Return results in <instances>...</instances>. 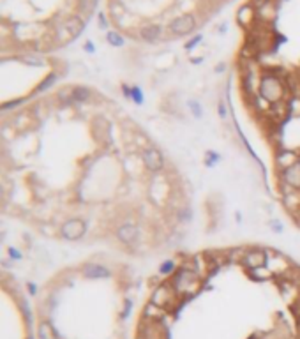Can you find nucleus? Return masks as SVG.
Here are the masks:
<instances>
[{"instance_id": "f257e3e1", "label": "nucleus", "mask_w": 300, "mask_h": 339, "mask_svg": "<svg viewBox=\"0 0 300 339\" xmlns=\"http://www.w3.org/2000/svg\"><path fill=\"white\" fill-rule=\"evenodd\" d=\"M203 279L191 269H186V267H179V269L173 272L172 279H170V285L175 288V292L179 293V297H191L195 293H198V290L201 288Z\"/></svg>"}, {"instance_id": "f03ea898", "label": "nucleus", "mask_w": 300, "mask_h": 339, "mask_svg": "<svg viewBox=\"0 0 300 339\" xmlns=\"http://www.w3.org/2000/svg\"><path fill=\"white\" fill-rule=\"evenodd\" d=\"M258 94L265 99L269 105H276V103L285 101L286 98V83L283 82L281 76L277 74H263L260 78V85H258Z\"/></svg>"}, {"instance_id": "7ed1b4c3", "label": "nucleus", "mask_w": 300, "mask_h": 339, "mask_svg": "<svg viewBox=\"0 0 300 339\" xmlns=\"http://www.w3.org/2000/svg\"><path fill=\"white\" fill-rule=\"evenodd\" d=\"M87 233V221L82 218H67L59 228V235L67 242H78Z\"/></svg>"}, {"instance_id": "20e7f679", "label": "nucleus", "mask_w": 300, "mask_h": 339, "mask_svg": "<svg viewBox=\"0 0 300 339\" xmlns=\"http://www.w3.org/2000/svg\"><path fill=\"white\" fill-rule=\"evenodd\" d=\"M141 163H143L145 170L150 173H163L164 172V156L157 147H148L141 148Z\"/></svg>"}, {"instance_id": "39448f33", "label": "nucleus", "mask_w": 300, "mask_h": 339, "mask_svg": "<svg viewBox=\"0 0 300 339\" xmlns=\"http://www.w3.org/2000/svg\"><path fill=\"white\" fill-rule=\"evenodd\" d=\"M293 263L286 258L285 253L276 249H267V269L274 276H286L292 270Z\"/></svg>"}, {"instance_id": "423d86ee", "label": "nucleus", "mask_w": 300, "mask_h": 339, "mask_svg": "<svg viewBox=\"0 0 300 339\" xmlns=\"http://www.w3.org/2000/svg\"><path fill=\"white\" fill-rule=\"evenodd\" d=\"M177 299H179V293L175 292V288H173L170 283H161V285H157V288L152 292L150 302H152L154 306H157V308L166 309V308H170Z\"/></svg>"}, {"instance_id": "0eeeda50", "label": "nucleus", "mask_w": 300, "mask_h": 339, "mask_svg": "<svg viewBox=\"0 0 300 339\" xmlns=\"http://www.w3.org/2000/svg\"><path fill=\"white\" fill-rule=\"evenodd\" d=\"M115 237L120 244L127 247H133L138 240H140V228H138L136 223L133 221H124L122 225L117 226V231H115Z\"/></svg>"}, {"instance_id": "6e6552de", "label": "nucleus", "mask_w": 300, "mask_h": 339, "mask_svg": "<svg viewBox=\"0 0 300 339\" xmlns=\"http://www.w3.org/2000/svg\"><path fill=\"white\" fill-rule=\"evenodd\" d=\"M90 133L99 145H106L111 140V124L104 117H96L90 125Z\"/></svg>"}, {"instance_id": "1a4fd4ad", "label": "nucleus", "mask_w": 300, "mask_h": 339, "mask_svg": "<svg viewBox=\"0 0 300 339\" xmlns=\"http://www.w3.org/2000/svg\"><path fill=\"white\" fill-rule=\"evenodd\" d=\"M196 28V18L193 14H182L168 25V30L173 35H189Z\"/></svg>"}, {"instance_id": "9d476101", "label": "nucleus", "mask_w": 300, "mask_h": 339, "mask_svg": "<svg viewBox=\"0 0 300 339\" xmlns=\"http://www.w3.org/2000/svg\"><path fill=\"white\" fill-rule=\"evenodd\" d=\"M242 265L246 267L247 270L265 267L267 265V249H261V247H247L246 254H244V260H242Z\"/></svg>"}, {"instance_id": "9b49d317", "label": "nucleus", "mask_w": 300, "mask_h": 339, "mask_svg": "<svg viewBox=\"0 0 300 339\" xmlns=\"http://www.w3.org/2000/svg\"><path fill=\"white\" fill-rule=\"evenodd\" d=\"M82 274L87 279H108L111 276V270L102 263H85Z\"/></svg>"}, {"instance_id": "f8f14e48", "label": "nucleus", "mask_w": 300, "mask_h": 339, "mask_svg": "<svg viewBox=\"0 0 300 339\" xmlns=\"http://www.w3.org/2000/svg\"><path fill=\"white\" fill-rule=\"evenodd\" d=\"M281 182L286 184V186L292 187V189L300 191V163L283 170V172H281Z\"/></svg>"}, {"instance_id": "ddd939ff", "label": "nucleus", "mask_w": 300, "mask_h": 339, "mask_svg": "<svg viewBox=\"0 0 300 339\" xmlns=\"http://www.w3.org/2000/svg\"><path fill=\"white\" fill-rule=\"evenodd\" d=\"M258 20L256 16V7L253 4H246L242 5L240 9L237 11V21L240 27L244 28H251L254 25V21Z\"/></svg>"}, {"instance_id": "4468645a", "label": "nucleus", "mask_w": 300, "mask_h": 339, "mask_svg": "<svg viewBox=\"0 0 300 339\" xmlns=\"http://www.w3.org/2000/svg\"><path fill=\"white\" fill-rule=\"evenodd\" d=\"M62 25H64V28L67 30V34L71 35V39L74 41L83 32V28H85V20H83L82 16L74 14V16H69L67 20H64Z\"/></svg>"}, {"instance_id": "2eb2a0df", "label": "nucleus", "mask_w": 300, "mask_h": 339, "mask_svg": "<svg viewBox=\"0 0 300 339\" xmlns=\"http://www.w3.org/2000/svg\"><path fill=\"white\" fill-rule=\"evenodd\" d=\"M297 163H300V154L293 152V150H279L276 154V166L279 168L281 172Z\"/></svg>"}, {"instance_id": "dca6fc26", "label": "nucleus", "mask_w": 300, "mask_h": 339, "mask_svg": "<svg viewBox=\"0 0 300 339\" xmlns=\"http://www.w3.org/2000/svg\"><path fill=\"white\" fill-rule=\"evenodd\" d=\"M256 16H258V20L263 21V23H272L277 16V4L274 0H270V2H265V4L258 5Z\"/></svg>"}, {"instance_id": "f3484780", "label": "nucleus", "mask_w": 300, "mask_h": 339, "mask_svg": "<svg viewBox=\"0 0 300 339\" xmlns=\"http://www.w3.org/2000/svg\"><path fill=\"white\" fill-rule=\"evenodd\" d=\"M161 34H163V30H161L159 25H145V27L140 28V37L141 41H145V43H156L157 39L161 37Z\"/></svg>"}, {"instance_id": "a211bd4d", "label": "nucleus", "mask_w": 300, "mask_h": 339, "mask_svg": "<svg viewBox=\"0 0 300 339\" xmlns=\"http://www.w3.org/2000/svg\"><path fill=\"white\" fill-rule=\"evenodd\" d=\"M71 96L73 103H89L92 99V90L85 85H74L71 87Z\"/></svg>"}, {"instance_id": "6ab92c4d", "label": "nucleus", "mask_w": 300, "mask_h": 339, "mask_svg": "<svg viewBox=\"0 0 300 339\" xmlns=\"http://www.w3.org/2000/svg\"><path fill=\"white\" fill-rule=\"evenodd\" d=\"M57 332H55L53 325L48 322V320H43L37 327V339H57Z\"/></svg>"}, {"instance_id": "aec40b11", "label": "nucleus", "mask_w": 300, "mask_h": 339, "mask_svg": "<svg viewBox=\"0 0 300 339\" xmlns=\"http://www.w3.org/2000/svg\"><path fill=\"white\" fill-rule=\"evenodd\" d=\"M96 5H98V0H78V16H82L87 21L96 9Z\"/></svg>"}, {"instance_id": "412c9836", "label": "nucleus", "mask_w": 300, "mask_h": 339, "mask_svg": "<svg viewBox=\"0 0 300 339\" xmlns=\"http://www.w3.org/2000/svg\"><path fill=\"white\" fill-rule=\"evenodd\" d=\"M59 82V73H50L46 76V78L43 80V82L39 83V85L34 89V94H41V92H46V90H50L51 87L55 85V83Z\"/></svg>"}, {"instance_id": "4be33fe9", "label": "nucleus", "mask_w": 300, "mask_h": 339, "mask_svg": "<svg viewBox=\"0 0 300 339\" xmlns=\"http://www.w3.org/2000/svg\"><path fill=\"white\" fill-rule=\"evenodd\" d=\"M175 218L180 225H191L193 221V209L189 205H182L180 209H177Z\"/></svg>"}, {"instance_id": "5701e85b", "label": "nucleus", "mask_w": 300, "mask_h": 339, "mask_svg": "<svg viewBox=\"0 0 300 339\" xmlns=\"http://www.w3.org/2000/svg\"><path fill=\"white\" fill-rule=\"evenodd\" d=\"M246 251H247V247H233V249H228L226 251L228 261H230V263H242Z\"/></svg>"}, {"instance_id": "b1692460", "label": "nucleus", "mask_w": 300, "mask_h": 339, "mask_svg": "<svg viewBox=\"0 0 300 339\" xmlns=\"http://www.w3.org/2000/svg\"><path fill=\"white\" fill-rule=\"evenodd\" d=\"M57 103L62 106H67L73 103V96H71V87H64L57 92Z\"/></svg>"}, {"instance_id": "393cba45", "label": "nucleus", "mask_w": 300, "mask_h": 339, "mask_svg": "<svg viewBox=\"0 0 300 339\" xmlns=\"http://www.w3.org/2000/svg\"><path fill=\"white\" fill-rule=\"evenodd\" d=\"M247 272H249L251 277H254V279H258V281H265V279H269V277L274 276V274L270 272L269 269H267V265L265 267H260V269L247 270Z\"/></svg>"}, {"instance_id": "a878e982", "label": "nucleus", "mask_w": 300, "mask_h": 339, "mask_svg": "<svg viewBox=\"0 0 300 339\" xmlns=\"http://www.w3.org/2000/svg\"><path fill=\"white\" fill-rule=\"evenodd\" d=\"M177 270V261L175 260H166L161 263L159 272L164 274V276H173V272Z\"/></svg>"}, {"instance_id": "bb28decb", "label": "nucleus", "mask_w": 300, "mask_h": 339, "mask_svg": "<svg viewBox=\"0 0 300 339\" xmlns=\"http://www.w3.org/2000/svg\"><path fill=\"white\" fill-rule=\"evenodd\" d=\"M106 39H108V43L111 44V46H117V48L124 46V37L115 30H109L108 35H106Z\"/></svg>"}, {"instance_id": "cd10ccee", "label": "nucleus", "mask_w": 300, "mask_h": 339, "mask_svg": "<svg viewBox=\"0 0 300 339\" xmlns=\"http://www.w3.org/2000/svg\"><path fill=\"white\" fill-rule=\"evenodd\" d=\"M187 106L191 108V113L195 118H201L203 117V110H201V103L198 99H191V101H187Z\"/></svg>"}, {"instance_id": "c85d7f7f", "label": "nucleus", "mask_w": 300, "mask_h": 339, "mask_svg": "<svg viewBox=\"0 0 300 339\" xmlns=\"http://www.w3.org/2000/svg\"><path fill=\"white\" fill-rule=\"evenodd\" d=\"M39 231L43 235H46V237H53V235L57 233V230H55V226L51 225V223H43V225L39 226Z\"/></svg>"}, {"instance_id": "c756f323", "label": "nucleus", "mask_w": 300, "mask_h": 339, "mask_svg": "<svg viewBox=\"0 0 300 339\" xmlns=\"http://www.w3.org/2000/svg\"><path fill=\"white\" fill-rule=\"evenodd\" d=\"M269 228L274 231V233H283V231H285V226L281 225L277 219H270V221H269Z\"/></svg>"}, {"instance_id": "7c9ffc66", "label": "nucleus", "mask_w": 300, "mask_h": 339, "mask_svg": "<svg viewBox=\"0 0 300 339\" xmlns=\"http://www.w3.org/2000/svg\"><path fill=\"white\" fill-rule=\"evenodd\" d=\"M9 258H11V261H14V263H16V261H20L21 258H23V254L16 249V247L11 246V247H9Z\"/></svg>"}, {"instance_id": "2f4dec72", "label": "nucleus", "mask_w": 300, "mask_h": 339, "mask_svg": "<svg viewBox=\"0 0 300 339\" xmlns=\"http://www.w3.org/2000/svg\"><path fill=\"white\" fill-rule=\"evenodd\" d=\"M200 41H201V35H196V37H193V41H189V43L186 44V48H187V50H191V48H195Z\"/></svg>"}, {"instance_id": "473e14b6", "label": "nucleus", "mask_w": 300, "mask_h": 339, "mask_svg": "<svg viewBox=\"0 0 300 339\" xmlns=\"http://www.w3.org/2000/svg\"><path fill=\"white\" fill-rule=\"evenodd\" d=\"M83 50H87V51H89V53H94V46H92V43H90V41H89V43H85V46H83Z\"/></svg>"}, {"instance_id": "72a5a7b5", "label": "nucleus", "mask_w": 300, "mask_h": 339, "mask_svg": "<svg viewBox=\"0 0 300 339\" xmlns=\"http://www.w3.org/2000/svg\"><path fill=\"white\" fill-rule=\"evenodd\" d=\"M265 2H270V0H253V5L254 7H258V5L265 4Z\"/></svg>"}, {"instance_id": "f704fd0d", "label": "nucleus", "mask_w": 300, "mask_h": 339, "mask_svg": "<svg viewBox=\"0 0 300 339\" xmlns=\"http://www.w3.org/2000/svg\"><path fill=\"white\" fill-rule=\"evenodd\" d=\"M99 21H101V28H106L108 25H106V20H104V16L99 14Z\"/></svg>"}, {"instance_id": "c9c22d12", "label": "nucleus", "mask_w": 300, "mask_h": 339, "mask_svg": "<svg viewBox=\"0 0 300 339\" xmlns=\"http://www.w3.org/2000/svg\"><path fill=\"white\" fill-rule=\"evenodd\" d=\"M224 67H226L224 64H219V66L215 67V73H222V71H224Z\"/></svg>"}]
</instances>
